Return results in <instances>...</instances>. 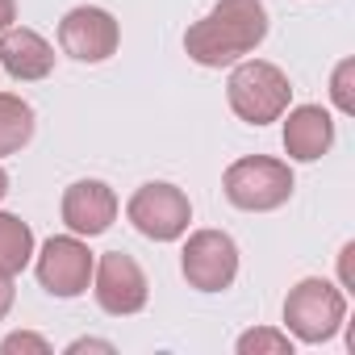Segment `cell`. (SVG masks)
Here are the masks:
<instances>
[{
    "instance_id": "2",
    "label": "cell",
    "mask_w": 355,
    "mask_h": 355,
    "mask_svg": "<svg viewBox=\"0 0 355 355\" xmlns=\"http://www.w3.org/2000/svg\"><path fill=\"white\" fill-rule=\"evenodd\" d=\"M226 101H230L234 117H243L247 125H268V121L284 117V109L293 101V84L276 63L239 59L226 80Z\"/></svg>"
},
{
    "instance_id": "17",
    "label": "cell",
    "mask_w": 355,
    "mask_h": 355,
    "mask_svg": "<svg viewBox=\"0 0 355 355\" xmlns=\"http://www.w3.org/2000/svg\"><path fill=\"white\" fill-rule=\"evenodd\" d=\"M17 351H30V355H51V343L34 330H13L0 338V355H17Z\"/></svg>"
},
{
    "instance_id": "21",
    "label": "cell",
    "mask_w": 355,
    "mask_h": 355,
    "mask_svg": "<svg viewBox=\"0 0 355 355\" xmlns=\"http://www.w3.org/2000/svg\"><path fill=\"white\" fill-rule=\"evenodd\" d=\"M17 21V0H0V34Z\"/></svg>"
},
{
    "instance_id": "6",
    "label": "cell",
    "mask_w": 355,
    "mask_h": 355,
    "mask_svg": "<svg viewBox=\"0 0 355 355\" xmlns=\"http://www.w3.org/2000/svg\"><path fill=\"white\" fill-rule=\"evenodd\" d=\"M92 268H96V255L88 251V243H84L80 234H55V239H46L42 251L34 255L38 284H42L51 297H63V301L88 293Z\"/></svg>"
},
{
    "instance_id": "10",
    "label": "cell",
    "mask_w": 355,
    "mask_h": 355,
    "mask_svg": "<svg viewBox=\"0 0 355 355\" xmlns=\"http://www.w3.org/2000/svg\"><path fill=\"white\" fill-rule=\"evenodd\" d=\"M117 222V193L105 180H76L63 193V226L80 239H96Z\"/></svg>"
},
{
    "instance_id": "9",
    "label": "cell",
    "mask_w": 355,
    "mask_h": 355,
    "mask_svg": "<svg viewBox=\"0 0 355 355\" xmlns=\"http://www.w3.org/2000/svg\"><path fill=\"white\" fill-rule=\"evenodd\" d=\"M121 42V26L101 5H80L59 21V46L76 63H105Z\"/></svg>"
},
{
    "instance_id": "7",
    "label": "cell",
    "mask_w": 355,
    "mask_h": 355,
    "mask_svg": "<svg viewBox=\"0 0 355 355\" xmlns=\"http://www.w3.org/2000/svg\"><path fill=\"white\" fill-rule=\"evenodd\" d=\"M180 268L197 293H222L239 276V243L226 230H193L184 243Z\"/></svg>"
},
{
    "instance_id": "12",
    "label": "cell",
    "mask_w": 355,
    "mask_h": 355,
    "mask_svg": "<svg viewBox=\"0 0 355 355\" xmlns=\"http://www.w3.org/2000/svg\"><path fill=\"white\" fill-rule=\"evenodd\" d=\"M0 67H5L13 80H21V84L46 80L55 71V46L38 30L9 26L5 34H0Z\"/></svg>"
},
{
    "instance_id": "8",
    "label": "cell",
    "mask_w": 355,
    "mask_h": 355,
    "mask_svg": "<svg viewBox=\"0 0 355 355\" xmlns=\"http://www.w3.org/2000/svg\"><path fill=\"white\" fill-rule=\"evenodd\" d=\"M92 293H96V305L113 318H130L138 309H146V297H150V284H146V272L138 268L134 255L125 251H105L92 268Z\"/></svg>"
},
{
    "instance_id": "1",
    "label": "cell",
    "mask_w": 355,
    "mask_h": 355,
    "mask_svg": "<svg viewBox=\"0 0 355 355\" xmlns=\"http://www.w3.org/2000/svg\"><path fill=\"white\" fill-rule=\"evenodd\" d=\"M268 38L263 0H218V5L189 26L184 51L201 67H234Z\"/></svg>"
},
{
    "instance_id": "11",
    "label": "cell",
    "mask_w": 355,
    "mask_h": 355,
    "mask_svg": "<svg viewBox=\"0 0 355 355\" xmlns=\"http://www.w3.org/2000/svg\"><path fill=\"white\" fill-rule=\"evenodd\" d=\"M334 146V117L322 105L284 109V155L297 163H318Z\"/></svg>"
},
{
    "instance_id": "14",
    "label": "cell",
    "mask_w": 355,
    "mask_h": 355,
    "mask_svg": "<svg viewBox=\"0 0 355 355\" xmlns=\"http://www.w3.org/2000/svg\"><path fill=\"white\" fill-rule=\"evenodd\" d=\"M34 263V230L17 214H0V272H21Z\"/></svg>"
},
{
    "instance_id": "15",
    "label": "cell",
    "mask_w": 355,
    "mask_h": 355,
    "mask_svg": "<svg viewBox=\"0 0 355 355\" xmlns=\"http://www.w3.org/2000/svg\"><path fill=\"white\" fill-rule=\"evenodd\" d=\"M239 355H293V338H288V330L255 326V330L239 334Z\"/></svg>"
},
{
    "instance_id": "4",
    "label": "cell",
    "mask_w": 355,
    "mask_h": 355,
    "mask_svg": "<svg viewBox=\"0 0 355 355\" xmlns=\"http://www.w3.org/2000/svg\"><path fill=\"white\" fill-rule=\"evenodd\" d=\"M222 193L234 209L272 214L293 197V167L284 159H268V155L234 159L222 175Z\"/></svg>"
},
{
    "instance_id": "5",
    "label": "cell",
    "mask_w": 355,
    "mask_h": 355,
    "mask_svg": "<svg viewBox=\"0 0 355 355\" xmlns=\"http://www.w3.org/2000/svg\"><path fill=\"white\" fill-rule=\"evenodd\" d=\"M125 218L138 234H146L150 243H175L189 234V222H193V205L184 197V189H175L167 180H150L142 184L130 205H125Z\"/></svg>"
},
{
    "instance_id": "20",
    "label": "cell",
    "mask_w": 355,
    "mask_h": 355,
    "mask_svg": "<svg viewBox=\"0 0 355 355\" xmlns=\"http://www.w3.org/2000/svg\"><path fill=\"white\" fill-rule=\"evenodd\" d=\"M80 351H113V343H105V338H76L71 347H67V355H80Z\"/></svg>"
},
{
    "instance_id": "16",
    "label": "cell",
    "mask_w": 355,
    "mask_h": 355,
    "mask_svg": "<svg viewBox=\"0 0 355 355\" xmlns=\"http://www.w3.org/2000/svg\"><path fill=\"white\" fill-rule=\"evenodd\" d=\"M355 59H343L338 67H334V76H330V101H334V109L338 113H355Z\"/></svg>"
},
{
    "instance_id": "22",
    "label": "cell",
    "mask_w": 355,
    "mask_h": 355,
    "mask_svg": "<svg viewBox=\"0 0 355 355\" xmlns=\"http://www.w3.org/2000/svg\"><path fill=\"white\" fill-rule=\"evenodd\" d=\"M9 197V175H5V167H0V201Z\"/></svg>"
},
{
    "instance_id": "19",
    "label": "cell",
    "mask_w": 355,
    "mask_h": 355,
    "mask_svg": "<svg viewBox=\"0 0 355 355\" xmlns=\"http://www.w3.org/2000/svg\"><path fill=\"white\" fill-rule=\"evenodd\" d=\"M13 301H17V288H13V272H0V322L9 318Z\"/></svg>"
},
{
    "instance_id": "13",
    "label": "cell",
    "mask_w": 355,
    "mask_h": 355,
    "mask_svg": "<svg viewBox=\"0 0 355 355\" xmlns=\"http://www.w3.org/2000/svg\"><path fill=\"white\" fill-rule=\"evenodd\" d=\"M34 138V109L17 92H0V155H17Z\"/></svg>"
},
{
    "instance_id": "3",
    "label": "cell",
    "mask_w": 355,
    "mask_h": 355,
    "mask_svg": "<svg viewBox=\"0 0 355 355\" xmlns=\"http://www.w3.org/2000/svg\"><path fill=\"white\" fill-rule=\"evenodd\" d=\"M347 322V293L322 276H305L284 297V326L297 343H326Z\"/></svg>"
},
{
    "instance_id": "18",
    "label": "cell",
    "mask_w": 355,
    "mask_h": 355,
    "mask_svg": "<svg viewBox=\"0 0 355 355\" xmlns=\"http://www.w3.org/2000/svg\"><path fill=\"white\" fill-rule=\"evenodd\" d=\"M338 288H343V293L355 288V243H347V247L338 251Z\"/></svg>"
}]
</instances>
